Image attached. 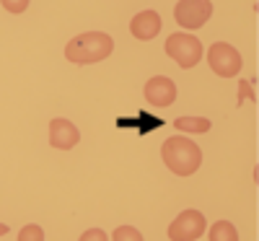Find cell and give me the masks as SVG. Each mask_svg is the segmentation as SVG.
<instances>
[{
  "label": "cell",
  "mask_w": 259,
  "mask_h": 241,
  "mask_svg": "<svg viewBox=\"0 0 259 241\" xmlns=\"http://www.w3.org/2000/svg\"><path fill=\"white\" fill-rule=\"evenodd\" d=\"M161 158L171 174H177V177H192L202 164V153H200V145L194 140H189L187 135H171L161 145Z\"/></svg>",
  "instance_id": "obj_1"
},
{
  "label": "cell",
  "mask_w": 259,
  "mask_h": 241,
  "mask_svg": "<svg viewBox=\"0 0 259 241\" xmlns=\"http://www.w3.org/2000/svg\"><path fill=\"white\" fill-rule=\"evenodd\" d=\"M114 52V39L106 31H83L73 36L65 47V57L75 65H94Z\"/></svg>",
  "instance_id": "obj_2"
},
{
  "label": "cell",
  "mask_w": 259,
  "mask_h": 241,
  "mask_svg": "<svg viewBox=\"0 0 259 241\" xmlns=\"http://www.w3.org/2000/svg\"><path fill=\"white\" fill-rule=\"evenodd\" d=\"M163 50L184 70L187 68H194V65L202 60V42L194 36V34H187V31H174V34L166 39Z\"/></svg>",
  "instance_id": "obj_3"
},
{
  "label": "cell",
  "mask_w": 259,
  "mask_h": 241,
  "mask_svg": "<svg viewBox=\"0 0 259 241\" xmlns=\"http://www.w3.org/2000/svg\"><path fill=\"white\" fill-rule=\"evenodd\" d=\"M207 65H210V70L215 75L233 78L241 70V55L233 45H228V42H215V45L207 50Z\"/></svg>",
  "instance_id": "obj_4"
},
{
  "label": "cell",
  "mask_w": 259,
  "mask_h": 241,
  "mask_svg": "<svg viewBox=\"0 0 259 241\" xmlns=\"http://www.w3.org/2000/svg\"><path fill=\"white\" fill-rule=\"evenodd\" d=\"M205 215L200 210H182L168 226V238L171 241H194L205 236Z\"/></svg>",
  "instance_id": "obj_5"
},
{
  "label": "cell",
  "mask_w": 259,
  "mask_h": 241,
  "mask_svg": "<svg viewBox=\"0 0 259 241\" xmlns=\"http://www.w3.org/2000/svg\"><path fill=\"white\" fill-rule=\"evenodd\" d=\"M212 16L210 0H179L174 8V18L182 29H202Z\"/></svg>",
  "instance_id": "obj_6"
},
{
  "label": "cell",
  "mask_w": 259,
  "mask_h": 241,
  "mask_svg": "<svg viewBox=\"0 0 259 241\" xmlns=\"http://www.w3.org/2000/svg\"><path fill=\"white\" fill-rule=\"evenodd\" d=\"M143 96L150 106H158V109L171 106L177 101V83L166 75H153L143 86Z\"/></svg>",
  "instance_id": "obj_7"
},
{
  "label": "cell",
  "mask_w": 259,
  "mask_h": 241,
  "mask_svg": "<svg viewBox=\"0 0 259 241\" xmlns=\"http://www.w3.org/2000/svg\"><path fill=\"white\" fill-rule=\"evenodd\" d=\"M80 140V133H78V127L70 122V119H65V117H55L50 122V145L57 148V150H70L75 148Z\"/></svg>",
  "instance_id": "obj_8"
},
{
  "label": "cell",
  "mask_w": 259,
  "mask_h": 241,
  "mask_svg": "<svg viewBox=\"0 0 259 241\" xmlns=\"http://www.w3.org/2000/svg\"><path fill=\"white\" fill-rule=\"evenodd\" d=\"M130 31H133L135 39L150 42L153 36H158V31H161V16L156 11H140V13H135L133 21H130Z\"/></svg>",
  "instance_id": "obj_9"
},
{
  "label": "cell",
  "mask_w": 259,
  "mask_h": 241,
  "mask_svg": "<svg viewBox=\"0 0 259 241\" xmlns=\"http://www.w3.org/2000/svg\"><path fill=\"white\" fill-rule=\"evenodd\" d=\"M174 127L179 133H189V135H205L212 127V122L207 117H179L174 119Z\"/></svg>",
  "instance_id": "obj_10"
},
{
  "label": "cell",
  "mask_w": 259,
  "mask_h": 241,
  "mask_svg": "<svg viewBox=\"0 0 259 241\" xmlns=\"http://www.w3.org/2000/svg\"><path fill=\"white\" fill-rule=\"evenodd\" d=\"M207 238L210 241H236V238H239V231H236V226L228 223V221H218V223L210 226Z\"/></svg>",
  "instance_id": "obj_11"
},
{
  "label": "cell",
  "mask_w": 259,
  "mask_h": 241,
  "mask_svg": "<svg viewBox=\"0 0 259 241\" xmlns=\"http://www.w3.org/2000/svg\"><path fill=\"white\" fill-rule=\"evenodd\" d=\"M18 241H45V228L36 223H29L18 231Z\"/></svg>",
  "instance_id": "obj_12"
},
{
  "label": "cell",
  "mask_w": 259,
  "mask_h": 241,
  "mask_svg": "<svg viewBox=\"0 0 259 241\" xmlns=\"http://www.w3.org/2000/svg\"><path fill=\"white\" fill-rule=\"evenodd\" d=\"M109 238H117V241H140V238H143V233H140L135 226H119Z\"/></svg>",
  "instance_id": "obj_13"
},
{
  "label": "cell",
  "mask_w": 259,
  "mask_h": 241,
  "mask_svg": "<svg viewBox=\"0 0 259 241\" xmlns=\"http://www.w3.org/2000/svg\"><path fill=\"white\" fill-rule=\"evenodd\" d=\"M0 3H3V8L8 13H13V16H21L29 8V0H0Z\"/></svg>",
  "instance_id": "obj_14"
},
{
  "label": "cell",
  "mask_w": 259,
  "mask_h": 241,
  "mask_svg": "<svg viewBox=\"0 0 259 241\" xmlns=\"http://www.w3.org/2000/svg\"><path fill=\"white\" fill-rule=\"evenodd\" d=\"M104 238H109L104 233V228H89L80 233V241H104Z\"/></svg>",
  "instance_id": "obj_15"
},
{
  "label": "cell",
  "mask_w": 259,
  "mask_h": 241,
  "mask_svg": "<svg viewBox=\"0 0 259 241\" xmlns=\"http://www.w3.org/2000/svg\"><path fill=\"white\" fill-rule=\"evenodd\" d=\"M6 233H8V226H6V223H0V238H3Z\"/></svg>",
  "instance_id": "obj_16"
}]
</instances>
